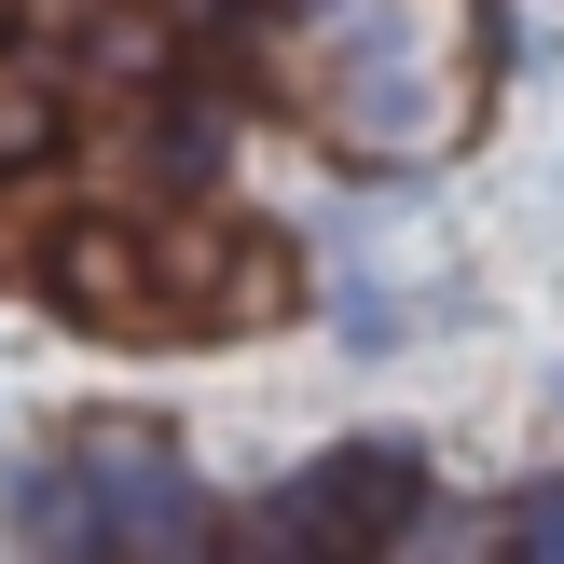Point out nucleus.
Segmentation results:
<instances>
[{"instance_id": "f257e3e1", "label": "nucleus", "mask_w": 564, "mask_h": 564, "mask_svg": "<svg viewBox=\"0 0 564 564\" xmlns=\"http://www.w3.org/2000/svg\"><path fill=\"white\" fill-rule=\"evenodd\" d=\"M303 110L358 165H427L468 138V0H317Z\"/></svg>"}, {"instance_id": "f03ea898", "label": "nucleus", "mask_w": 564, "mask_h": 564, "mask_svg": "<svg viewBox=\"0 0 564 564\" xmlns=\"http://www.w3.org/2000/svg\"><path fill=\"white\" fill-rule=\"evenodd\" d=\"M413 538V455H317L290 496H262V523H220V551L262 564H330V551H400Z\"/></svg>"}, {"instance_id": "7ed1b4c3", "label": "nucleus", "mask_w": 564, "mask_h": 564, "mask_svg": "<svg viewBox=\"0 0 564 564\" xmlns=\"http://www.w3.org/2000/svg\"><path fill=\"white\" fill-rule=\"evenodd\" d=\"M69 468H83V510H97V551H124V564H193V551H220L207 496L180 482V455H165L152 427H83Z\"/></svg>"}, {"instance_id": "20e7f679", "label": "nucleus", "mask_w": 564, "mask_h": 564, "mask_svg": "<svg viewBox=\"0 0 564 564\" xmlns=\"http://www.w3.org/2000/svg\"><path fill=\"white\" fill-rule=\"evenodd\" d=\"M42 290L69 303L83 330H110V345L165 330V290H152V235H124V220H69V235L42 248Z\"/></svg>"}, {"instance_id": "39448f33", "label": "nucleus", "mask_w": 564, "mask_h": 564, "mask_svg": "<svg viewBox=\"0 0 564 564\" xmlns=\"http://www.w3.org/2000/svg\"><path fill=\"white\" fill-rule=\"evenodd\" d=\"M165 55H180V28L138 14V0H97V14H83V69H97L110 97H165Z\"/></svg>"}, {"instance_id": "423d86ee", "label": "nucleus", "mask_w": 564, "mask_h": 564, "mask_svg": "<svg viewBox=\"0 0 564 564\" xmlns=\"http://www.w3.org/2000/svg\"><path fill=\"white\" fill-rule=\"evenodd\" d=\"M69 138V97H55L42 55H0V180H28V165Z\"/></svg>"}, {"instance_id": "0eeeda50", "label": "nucleus", "mask_w": 564, "mask_h": 564, "mask_svg": "<svg viewBox=\"0 0 564 564\" xmlns=\"http://www.w3.org/2000/svg\"><path fill=\"white\" fill-rule=\"evenodd\" d=\"M496 538H510V551H538V564H564V482H538L510 523H496Z\"/></svg>"}]
</instances>
